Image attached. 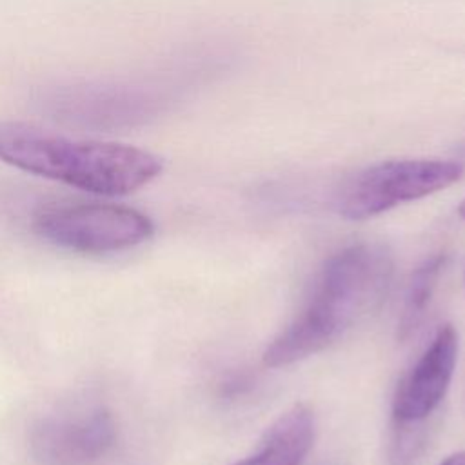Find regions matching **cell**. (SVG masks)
<instances>
[{"instance_id":"1","label":"cell","mask_w":465,"mask_h":465,"mask_svg":"<svg viewBox=\"0 0 465 465\" xmlns=\"http://www.w3.org/2000/svg\"><path fill=\"white\" fill-rule=\"evenodd\" d=\"M391 280L392 258L378 243H354L329 256L303 309L263 351V365L289 367L329 347L383 302Z\"/></svg>"},{"instance_id":"2","label":"cell","mask_w":465,"mask_h":465,"mask_svg":"<svg viewBox=\"0 0 465 465\" xmlns=\"http://www.w3.org/2000/svg\"><path fill=\"white\" fill-rule=\"evenodd\" d=\"M0 160L104 196L134 193L162 173V160L149 151L71 138L25 122H0Z\"/></svg>"},{"instance_id":"3","label":"cell","mask_w":465,"mask_h":465,"mask_svg":"<svg viewBox=\"0 0 465 465\" xmlns=\"http://www.w3.org/2000/svg\"><path fill=\"white\" fill-rule=\"evenodd\" d=\"M463 174L454 160H389L354 174L338 198L343 218L360 222L400 203L420 200L456 183Z\"/></svg>"},{"instance_id":"4","label":"cell","mask_w":465,"mask_h":465,"mask_svg":"<svg viewBox=\"0 0 465 465\" xmlns=\"http://www.w3.org/2000/svg\"><path fill=\"white\" fill-rule=\"evenodd\" d=\"M35 231L69 251L105 254L125 251L153 236V222L136 209L114 203H73L40 211Z\"/></svg>"},{"instance_id":"5","label":"cell","mask_w":465,"mask_h":465,"mask_svg":"<svg viewBox=\"0 0 465 465\" xmlns=\"http://www.w3.org/2000/svg\"><path fill=\"white\" fill-rule=\"evenodd\" d=\"M40 465H102L118 441L113 412L100 403H73L40 418L29 438Z\"/></svg>"},{"instance_id":"6","label":"cell","mask_w":465,"mask_h":465,"mask_svg":"<svg viewBox=\"0 0 465 465\" xmlns=\"http://www.w3.org/2000/svg\"><path fill=\"white\" fill-rule=\"evenodd\" d=\"M458 349L454 325H440L427 349L396 385L392 396L396 425H420L440 407L454 376Z\"/></svg>"},{"instance_id":"7","label":"cell","mask_w":465,"mask_h":465,"mask_svg":"<svg viewBox=\"0 0 465 465\" xmlns=\"http://www.w3.org/2000/svg\"><path fill=\"white\" fill-rule=\"evenodd\" d=\"M314 441V414L294 403L263 432L256 450L232 465H302Z\"/></svg>"},{"instance_id":"8","label":"cell","mask_w":465,"mask_h":465,"mask_svg":"<svg viewBox=\"0 0 465 465\" xmlns=\"http://www.w3.org/2000/svg\"><path fill=\"white\" fill-rule=\"evenodd\" d=\"M447 256L441 252H436L429 258H425L411 274L405 294H403V305L401 314L398 320V338L401 341L409 340L416 329L421 325V322L427 316V309L430 305L432 294L436 291L438 280L443 272Z\"/></svg>"},{"instance_id":"9","label":"cell","mask_w":465,"mask_h":465,"mask_svg":"<svg viewBox=\"0 0 465 465\" xmlns=\"http://www.w3.org/2000/svg\"><path fill=\"white\" fill-rule=\"evenodd\" d=\"M440 465H465V450H458L449 454Z\"/></svg>"},{"instance_id":"10","label":"cell","mask_w":465,"mask_h":465,"mask_svg":"<svg viewBox=\"0 0 465 465\" xmlns=\"http://www.w3.org/2000/svg\"><path fill=\"white\" fill-rule=\"evenodd\" d=\"M458 154H460V158H463V160H465V142L458 145Z\"/></svg>"},{"instance_id":"11","label":"cell","mask_w":465,"mask_h":465,"mask_svg":"<svg viewBox=\"0 0 465 465\" xmlns=\"http://www.w3.org/2000/svg\"><path fill=\"white\" fill-rule=\"evenodd\" d=\"M458 213H460V216L465 220V200L460 203V207H458Z\"/></svg>"}]
</instances>
